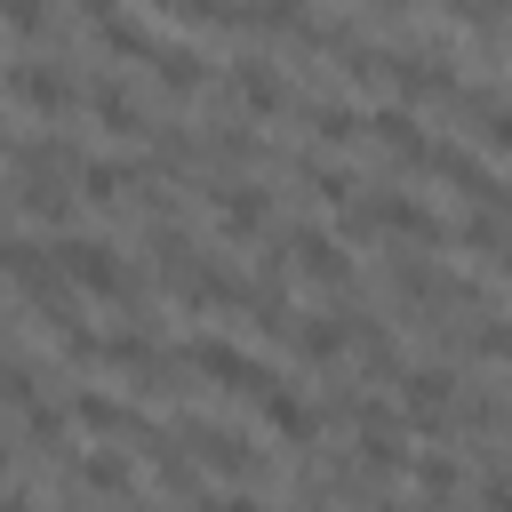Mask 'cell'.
I'll use <instances>...</instances> for the list:
<instances>
[{"instance_id":"obj_3","label":"cell","mask_w":512,"mask_h":512,"mask_svg":"<svg viewBox=\"0 0 512 512\" xmlns=\"http://www.w3.org/2000/svg\"><path fill=\"white\" fill-rule=\"evenodd\" d=\"M176 440L200 456V472H216V480H264V448L240 432V424H216V416H176Z\"/></svg>"},{"instance_id":"obj_35","label":"cell","mask_w":512,"mask_h":512,"mask_svg":"<svg viewBox=\"0 0 512 512\" xmlns=\"http://www.w3.org/2000/svg\"><path fill=\"white\" fill-rule=\"evenodd\" d=\"M112 8H120V0H72V16H88V24H104Z\"/></svg>"},{"instance_id":"obj_20","label":"cell","mask_w":512,"mask_h":512,"mask_svg":"<svg viewBox=\"0 0 512 512\" xmlns=\"http://www.w3.org/2000/svg\"><path fill=\"white\" fill-rule=\"evenodd\" d=\"M96 48H104L112 64H152V56H160V40H152V32H144L128 8H112V16L96 24Z\"/></svg>"},{"instance_id":"obj_23","label":"cell","mask_w":512,"mask_h":512,"mask_svg":"<svg viewBox=\"0 0 512 512\" xmlns=\"http://www.w3.org/2000/svg\"><path fill=\"white\" fill-rule=\"evenodd\" d=\"M352 336H344V312H296V328H288V352L296 360H336Z\"/></svg>"},{"instance_id":"obj_24","label":"cell","mask_w":512,"mask_h":512,"mask_svg":"<svg viewBox=\"0 0 512 512\" xmlns=\"http://www.w3.org/2000/svg\"><path fill=\"white\" fill-rule=\"evenodd\" d=\"M408 480H416V496H424V504H456V488H464V464H456L448 448H416Z\"/></svg>"},{"instance_id":"obj_40","label":"cell","mask_w":512,"mask_h":512,"mask_svg":"<svg viewBox=\"0 0 512 512\" xmlns=\"http://www.w3.org/2000/svg\"><path fill=\"white\" fill-rule=\"evenodd\" d=\"M496 272H504V280H512V248H504V256H496Z\"/></svg>"},{"instance_id":"obj_37","label":"cell","mask_w":512,"mask_h":512,"mask_svg":"<svg viewBox=\"0 0 512 512\" xmlns=\"http://www.w3.org/2000/svg\"><path fill=\"white\" fill-rule=\"evenodd\" d=\"M376 512H440V504H408V496H376Z\"/></svg>"},{"instance_id":"obj_38","label":"cell","mask_w":512,"mask_h":512,"mask_svg":"<svg viewBox=\"0 0 512 512\" xmlns=\"http://www.w3.org/2000/svg\"><path fill=\"white\" fill-rule=\"evenodd\" d=\"M360 8H376V16H408L416 0H360Z\"/></svg>"},{"instance_id":"obj_36","label":"cell","mask_w":512,"mask_h":512,"mask_svg":"<svg viewBox=\"0 0 512 512\" xmlns=\"http://www.w3.org/2000/svg\"><path fill=\"white\" fill-rule=\"evenodd\" d=\"M0 512H40V496H32V488H24V480H16V488H8V504H0Z\"/></svg>"},{"instance_id":"obj_18","label":"cell","mask_w":512,"mask_h":512,"mask_svg":"<svg viewBox=\"0 0 512 512\" xmlns=\"http://www.w3.org/2000/svg\"><path fill=\"white\" fill-rule=\"evenodd\" d=\"M72 480H80L88 496H112V504L136 496V464H128L120 448H80V456H72Z\"/></svg>"},{"instance_id":"obj_16","label":"cell","mask_w":512,"mask_h":512,"mask_svg":"<svg viewBox=\"0 0 512 512\" xmlns=\"http://www.w3.org/2000/svg\"><path fill=\"white\" fill-rule=\"evenodd\" d=\"M8 184H16L8 192L16 200V224H56V232L72 224V200H80L72 184H56V176H8Z\"/></svg>"},{"instance_id":"obj_11","label":"cell","mask_w":512,"mask_h":512,"mask_svg":"<svg viewBox=\"0 0 512 512\" xmlns=\"http://www.w3.org/2000/svg\"><path fill=\"white\" fill-rule=\"evenodd\" d=\"M88 120H96L104 136H128V144H136V136H152V120H144V96H136L120 72H96V80H88Z\"/></svg>"},{"instance_id":"obj_2","label":"cell","mask_w":512,"mask_h":512,"mask_svg":"<svg viewBox=\"0 0 512 512\" xmlns=\"http://www.w3.org/2000/svg\"><path fill=\"white\" fill-rule=\"evenodd\" d=\"M8 96L32 112V120H64L72 104H88V80L64 64V56H40V48H16L8 64Z\"/></svg>"},{"instance_id":"obj_41","label":"cell","mask_w":512,"mask_h":512,"mask_svg":"<svg viewBox=\"0 0 512 512\" xmlns=\"http://www.w3.org/2000/svg\"><path fill=\"white\" fill-rule=\"evenodd\" d=\"M504 448H512V424H504Z\"/></svg>"},{"instance_id":"obj_22","label":"cell","mask_w":512,"mask_h":512,"mask_svg":"<svg viewBox=\"0 0 512 512\" xmlns=\"http://www.w3.org/2000/svg\"><path fill=\"white\" fill-rule=\"evenodd\" d=\"M296 120H304V136H312V144H352V136H368V120H360L344 96H312Z\"/></svg>"},{"instance_id":"obj_6","label":"cell","mask_w":512,"mask_h":512,"mask_svg":"<svg viewBox=\"0 0 512 512\" xmlns=\"http://www.w3.org/2000/svg\"><path fill=\"white\" fill-rule=\"evenodd\" d=\"M392 88H400V104H456V64H448V48L440 40H400V56H392Z\"/></svg>"},{"instance_id":"obj_29","label":"cell","mask_w":512,"mask_h":512,"mask_svg":"<svg viewBox=\"0 0 512 512\" xmlns=\"http://www.w3.org/2000/svg\"><path fill=\"white\" fill-rule=\"evenodd\" d=\"M464 344H472L480 360H512V320H504V312H480V320L464 328Z\"/></svg>"},{"instance_id":"obj_31","label":"cell","mask_w":512,"mask_h":512,"mask_svg":"<svg viewBox=\"0 0 512 512\" xmlns=\"http://www.w3.org/2000/svg\"><path fill=\"white\" fill-rule=\"evenodd\" d=\"M160 16H184V24H224L232 16V0H152Z\"/></svg>"},{"instance_id":"obj_12","label":"cell","mask_w":512,"mask_h":512,"mask_svg":"<svg viewBox=\"0 0 512 512\" xmlns=\"http://www.w3.org/2000/svg\"><path fill=\"white\" fill-rule=\"evenodd\" d=\"M64 408H72V424H80V432H96V440H144V432H152V416H144V408L112 400V392H96V384H80Z\"/></svg>"},{"instance_id":"obj_7","label":"cell","mask_w":512,"mask_h":512,"mask_svg":"<svg viewBox=\"0 0 512 512\" xmlns=\"http://www.w3.org/2000/svg\"><path fill=\"white\" fill-rule=\"evenodd\" d=\"M280 240H288V272H304V280L328 288V296L352 288V256H344V240H328L320 224H288Z\"/></svg>"},{"instance_id":"obj_39","label":"cell","mask_w":512,"mask_h":512,"mask_svg":"<svg viewBox=\"0 0 512 512\" xmlns=\"http://www.w3.org/2000/svg\"><path fill=\"white\" fill-rule=\"evenodd\" d=\"M112 512H160V504H152V496H120Z\"/></svg>"},{"instance_id":"obj_4","label":"cell","mask_w":512,"mask_h":512,"mask_svg":"<svg viewBox=\"0 0 512 512\" xmlns=\"http://www.w3.org/2000/svg\"><path fill=\"white\" fill-rule=\"evenodd\" d=\"M184 368L208 376V384H224V392H240V400H256V408H264V392L280 384V376H272L256 352H240L232 336H192V344H184Z\"/></svg>"},{"instance_id":"obj_32","label":"cell","mask_w":512,"mask_h":512,"mask_svg":"<svg viewBox=\"0 0 512 512\" xmlns=\"http://www.w3.org/2000/svg\"><path fill=\"white\" fill-rule=\"evenodd\" d=\"M472 136H480L488 152H512V104H496V112H480V120H472Z\"/></svg>"},{"instance_id":"obj_9","label":"cell","mask_w":512,"mask_h":512,"mask_svg":"<svg viewBox=\"0 0 512 512\" xmlns=\"http://www.w3.org/2000/svg\"><path fill=\"white\" fill-rule=\"evenodd\" d=\"M208 208H216V232H224V240H264V232H272V192H264L256 176H224V184L208 192Z\"/></svg>"},{"instance_id":"obj_33","label":"cell","mask_w":512,"mask_h":512,"mask_svg":"<svg viewBox=\"0 0 512 512\" xmlns=\"http://www.w3.org/2000/svg\"><path fill=\"white\" fill-rule=\"evenodd\" d=\"M192 512H280V504H264L256 488H240V496H208V488H200V496H192Z\"/></svg>"},{"instance_id":"obj_5","label":"cell","mask_w":512,"mask_h":512,"mask_svg":"<svg viewBox=\"0 0 512 512\" xmlns=\"http://www.w3.org/2000/svg\"><path fill=\"white\" fill-rule=\"evenodd\" d=\"M456 400H464V384H456L448 360H416V368L400 376V416H408L416 432H448V424H456Z\"/></svg>"},{"instance_id":"obj_14","label":"cell","mask_w":512,"mask_h":512,"mask_svg":"<svg viewBox=\"0 0 512 512\" xmlns=\"http://www.w3.org/2000/svg\"><path fill=\"white\" fill-rule=\"evenodd\" d=\"M264 424H272V432H280V440H304V448H312V440H320V432H328V408H320V400H312V392H296V384H288V376H280V384H272V392H264Z\"/></svg>"},{"instance_id":"obj_21","label":"cell","mask_w":512,"mask_h":512,"mask_svg":"<svg viewBox=\"0 0 512 512\" xmlns=\"http://www.w3.org/2000/svg\"><path fill=\"white\" fill-rule=\"evenodd\" d=\"M152 80H160L168 96H192V88H208V56H200L192 40H160V56H152Z\"/></svg>"},{"instance_id":"obj_25","label":"cell","mask_w":512,"mask_h":512,"mask_svg":"<svg viewBox=\"0 0 512 512\" xmlns=\"http://www.w3.org/2000/svg\"><path fill=\"white\" fill-rule=\"evenodd\" d=\"M456 248H480V256L496 264V256L512 248V216H496V208H472V216L456 224Z\"/></svg>"},{"instance_id":"obj_17","label":"cell","mask_w":512,"mask_h":512,"mask_svg":"<svg viewBox=\"0 0 512 512\" xmlns=\"http://www.w3.org/2000/svg\"><path fill=\"white\" fill-rule=\"evenodd\" d=\"M272 160V144L240 120V112H224L216 128H208V168H264Z\"/></svg>"},{"instance_id":"obj_8","label":"cell","mask_w":512,"mask_h":512,"mask_svg":"<svg viewBox=\"0 0 512 512\" xmlns=\"http://www.w3.org/2000/svg\"><path fill=\"white\" fill-rule=\"evenodd\" d=\"M224 96H232L240 112H256V120L288 112V80H280V64H272L264 48H248V56H232V64H224Z\"/></svg>"},{"instance_id":"obj_13","label":"cell","mask_w":512,"mask_h":512,"mask_svg":"<svg viewBox=\"0 0 512 512\" xmlns=\"http://www.w3.org/2000/svg\"><path fill=\"white\" fill-rule=\"evenodd\" d=\"M368 136H376L400 168H432V144H440V136H424V128H416V112H408V104H376V112H368Z\"/></svg>"},{"instance_id":"obj_28","label":"cell","mask_w":512,"mask_h":512,"mask_svg":"<svg viewBox=\"0 0 512 512\" xmlns=\"http://www.w3.org/2000/svg\"><path fill=\"white\" fill-rule=\"evenodd\" d=\"M456 424H464V432H480V440H488V432H504V424H512V416H504V400H496V392H464V400H456Z\"/></svg>"},{"instance_id":"obj_15","label":"cell","mask_w":512,"mask_h":512,"mask_svg":"<svg viewBox=\"0 0 512 512\" xmlns=\"http://www.w3.org/2000/svg\"><path fill=\"white\" fill-rule=\"evenodd\" d=\"M144 176H152V160H88L80 168V200L88 208H128L144 192Z\"/></svg>"},{"instance_id":"obj_10","label":"cell","mask_w":512,"mask_h":512,"mask_svg":"<svg viewBox=\"0 0 512 512\" xmlns=\"http://www.w3.org/2000/svg\"><path fill=\"white\" fill-rule=\"evenodd\" d=\"M80 144L48 136V128H16L8 136V176H56V184H80Z\"/></svg>"},{"instance_id":"obj_1","label":"cell","mask_w":512,"mask_h":512,"mask_svg":"<svg viewBox=\"0 0 512 512\" xmlns=\"http://www.w3.org/2000/svg\"><path fill=\"white\" fill-rule=\"evenodd\" d=\"M56 264L72 272V288H80V296H104V304H120V312H136V320H144V280L120 264V248H112V240H96V232H56Z\"/></svg>"},{"instance_id":"obj_34","label":"cell","mask_w":512,"mask_h":512,"mask_svg":"<svg viewBox=\"0 0 512 512\" xmlns=\"http://www.w3.org/2000/svg\"><path fill=\"white\" fill-rule=\"evenodd\" d=\"M472 512H512V480H504V472H488V480L472 488Z\"/></svg>"},{"instance_id":"obj_26","label":"cell","mask_w":512,"mask_h":512,"mask_svg":"<svg viewBox=\"0 0 512 512\" xmlns=\"http://www.w3.org/2000/svg\"><path fill=\"white\" fill-rule=\"evenodd\" d=\"M336 224H344V240H376V232H384V184H360V192L336 208Z\"/></svg>"},{"instance_id":"obj_30","label":"cell","mask_w":512,"mask_h":512,"mask_svg":"<svg viewBox=\"0 0 512 512\" xmlns=\"http://www.w3.org/2000/svg\"><path fill=\"white\" fill-rule=\"evenodd\" d=\"M0 16H8V32L32 48V40H48V24H56V8L48 0H0Z\"/></svg>"},{"instance_id":"obj_19","label":"cell","mask_w":512,"mask_h":512,"mask_svg":"<svg viewBox=\"0 0 512 512\" xmlns=\"http://www.w3.org/2000/svg\"><path fill=\"white\" fill-rule=\"evenodd\" d=\"M384 232H400L408 248H440V240H448V224H440L416 192H392V184H384Z\"/></svg>"},{"instance_id":"obj_27","label":"cell","mask_w":512,"mask_h":512,"mask_svg":"<svg viewBox=\"0 0 512 512\" xmlns=\"http://www.w3.org/2000/svg\"><path fill=\"white\" fill-rule=\"evenodd\" d=\"M448 16L464 24V32H480V40H512V0H448Z\"/></svg>"}]
</instances>
